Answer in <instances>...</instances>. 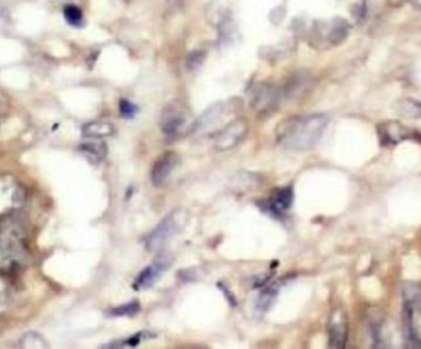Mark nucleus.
Instances as JSON below:
<instances>
[{
	"label": "nucleus",
	"instance_id": "4",
	"mask_svg": "<svg viewBox=\"0 0 421 349\" xmlns=\"http://www.w3.org/2000/svg\"><path fill=\"white\" fill-rule=\"evenodd\" d=\"M186 222H188V213L184 209H177L173 213H170L160 223L158 224L152 233L148 235L146 240V248L148 251L156 252L162 250L170 238H173L177 234L183 230Z\"/></svg>",
	"mask_w": 421,
	"mask_h": 349
},
{
	"label": "nucleus",
	"instance_id": "19",
	"mask_svg": "<svg viewBox=\"0 0 421 349\" xmlns=\"http://www.w3.org/2000/svg\"><path fill=\"white\" fill-rule=\"evenodd\" d=\"M64 14V19L71 26H79L83 25V20H84V16H83V11L81 10V8H78L76 6H67L63 10Z\"/></svg>",
	"mask_w": 421,
	"mask_h": 349
},
{
	"label": "nucleus",
	"instance_id": "16",
	"mask_svg": "<svg viewBox=\"0 0 421 349\" xmlns=\"http://www.w3.org/2000/svg\"><path fill=\"white\" fill-rule=\"evenodd\" d=\"M310 86V78L303 74H296L289 79V83L284 87V94L287 97H298L307 90Z\"/></svg>",
	"mask_w": 421,
	"mask_h": 349
},
{
	"label": "nucleus",
	"instance_id": "23",
	"mask_svg": "<svg viewBox=\"0 0 421 349\" xmlns=\"http://www.w3.org/2000/svg\"><path fill=\"white\" fill-rule=\"evenodd\" d=\"M203 59H205V55L202 52H193V53L188 55L186 66H188V69L193 71V69H196L202 64Z\"/></svg>",
	"mask_w": 421,
	"mask_h": 349
},
{
	"label": "nucleus",
	"instance_id": "18",
	"mask_svg": "<svg viewBox=\"0 0 421 349\" xmlns=\"http://www.w3.org/2000/svg\"><path fill=\"white\" fill-rule=\"evenodd\" d=\"M21 347L22 348H47L48 343L43 339V337L39 334H25L22 339H21Z\"/></svg>",
	"mask_w": 421,
	"mask_h": 349
},
{
	"label": "nucleus",
	"instance_id": "12",
	"mask_svg": "<svg viewBox=\"0 0 421 349\" xmlns=\"http://www.w3.org/2000/svg\"><path fill=\"white\" fill-rule=\"evenodd\" d=\"M324 25L325 27H319V36H324L325 40L328 41L331 46L340 45L343 41H345L350 31L349 22L340 17L325 22Z\"/></svg>",
	"mask_w": 421,
	"mask_h": 349
},
{
	"label": "nucleus",
	"instance_id": "9",
	"mask_svg": "<svg viewBox=\"0 0 421 349\" xmlns=\"http://www.w3.org/2000/svg\"><path fill=\"white\" fill-rule=\"evenodd\" d=\"M378 134H380L382 145L385 147L396 145L398 143L415 138L414 129H410L396 121L382 123L381 126L378 127Z\"/></svg>",
	"mask_w": 421,
	"mask_h": 349
},
{
	"label": "nucleus",
	"instance_id": "8",
	"mask_svg": "<svg viewBox=\"0 0 421 349\" xmlns=\"http://www.w3.org/2000/svg\"><path fill=\"white\" fill-rule=\"evenodd\" d=\"M180 164V157L175 152H163L160 157H158L151 172V178L154 186H163L167 183V178L173 175L174 171Z\"/></svg>",
	"mask_w": 421,
	"mask_h": 349
},
{
	"label": "nucleus",
	"instance_id": "5",
	"mask_svg": "<svg viewBox=\"0 0 421 349\" xmlns=\"http://www.w3.org/2000/svg\"><path fill=\"white\" fill-rule=\"evenodd\" d=\"M239 105L234 101L219 102L214 106L209 107L203 113L200 120L196 122L198 132L202 134H214L219 133L221 129L228 124L229 118L238 111Z\"/></svg>",
	"mask_w": 421,
	"mask_h": 349
},
{
	"label": "nucleus",
	"instance_id": "3",
	"mask_svg": "<svg viewBox=\"0 0 421 349\" xmlns=\"http://www.w3.org/2000/svg\"><path fill=\"white\" fill-rule=\"evenodd\" d=\"M196 122L186 105L183 102L174 101L169 104L162 112L160 128L169 138H180L196 129Z\"/></svg>",
	"mask_w": 421,
	"mask_h": 349
},
{
	"label": "nucleus",
	"instance_id": "27",
	"mask_svg": "<svg viewBox=\"0 0 421 349\" xmlns=\"http://www.w3.org/2000/svg\"><path fill=\"white\" fill-rule=\"evenodd\" d=\"M411 3H413L416 8H420L421 9V0H411Z\"/></svg>",
	"mask_w": 421,
	"mask_h": 349
},
{
	"label": "nucleus",
	"instance_id": "24",
	"mask_svg": "<svg viewBox=\"0 0 421 349\" xmlns=\"http://www.w3.org/2000/svg\"><path fill=\"white\" fill-rule=\"evenodd\" d=\"M284 16H286V10H284V6H277V8H275L274 10L270 13V21L274 25H279V24H281L284 20Z\"/></svg>",
	"mask_w": 421,
	"mask_h": 349
},
{
	"label": "nucleus",
	"instance_id": "13",
	"mask_svg": "<svg viewBox=\"0 0 421 349\" xmlns=\"http://www.w3.org/2000/svg\"><path fill=\"white\" fill-rule=\"evenodd\" d=\"M294 202V191L291 187L276 188V191L271 194L269 201L270 211L276 214L289 211Z\"/></svg>",
	"mask_w": 421,
	"mask_h": 349
},
{
	"label": "nucleus",
	"instance_id": "2",
	"mask_svg": "<svg viewBox=\"0 0 421 349\" xmlns=\"http://www.w3.org/2000/svg\"><path fill=\"white\" fill-rule=\"evenodd\" d=\"M326 124L328 118L324 115L291 117L276 128V139L287 149L308 150L319 142Z\"/></svg>",
	"mask_w": 421,
	"mask_h": 349
},
{
	"label": "nucleus",
	"instance_id": "6",
	"mask_svg": "<svg viewBox=\"0 0 421 349\" xmlns=\"http://www.w3.org/2000/svg\"><path fill=\"white\" fill-rule=\"evenodd\" d=\"M249 124L244 118H235L217 133L214 148L219 152H227L237 147L248 134Z\"/></svg>",
	"mask_w": 421,
	"mask_h": 349
},
{
	"label": "nucleus",
	"instance_id": "14",
	"mask_svg": "<svg viewBox=\"0 0 421 349\" xmlns=\"http://www.w3.org/2000/svg\"><path fill=\"white\" fill-rule=\"evenodd\" d=\"M79 152L87 157L89 162L92 164H99L102 162L107 155V147L105 142H102L100 139L92 138V141L83 143L79 147Z\"/></svg>",
	"mask_w": 421,
	"mask_h": 349
},
{
	"label": "nucleus",
	"instance_id": "7",
	"mask_svg": "<svg viewBox=\"0 0 421 349\" xmlns=\"http://www.w3.org/2000/svg\"><path fill=\"white\" fill-rule=\"evenodd\" d=\"M279 101V92L269 83H259L253 86L249 95V105L260 115L272 111Z\"/></svg>",
	"mask_w": 421,
	"mask_h": 349
},
{
	"label": "nucleus",
	"instance_id": "11",
	"mask_svg": "<svg viewBox=\"0 0 421 349\" xmlns=\"http://www.w3.org/2000/svg\"><path fill=\"white\" fill-rule=\"evenodd\" d=\"M347 336V325L341 310H335L329 325L330 348H344Z\"/></svg>",
	"mask_w": 421,
	"mask_h": 349
},
{
	"label": "nucleus",
	"instance_id": "17",
	"mask_svg": "<svg viewBox=\"0 0 421 349\" xmlns=\"http://www.w3.org/2000/svg\"><path fill=\"white\" fill-rule=\"evenodd\" d=\"M279 284L274 283L266 287V288L260 293L258 301H256V310L259 313H266L268 310L272 306L275 299L277 297L279 292Z\"/></svg>",
	"mask_w": 421,
	"mask_h": 349
},
{
	"label": "nucleus",
	"instance_id": "21",
	"mask_svg": "<svg viewBox=\"0 0 421 349\" xmlns=\"http://www.w3.org/2000/svg\"><path fill=\"white\" fill-rule=\"evenodd\" d=\"M401 112L409 117H420L421 118V102L414 100H406L401 104Z\"/></svg>",
	"mask_w": 421,
	"mask_h": 349
},
{
	"label": "nucleus",
	"instance_id": "26",
	"mask_svg": "<svg viewBox=\"0 0 421 349\" xmlns=\"http://www.w3.org/2000/svg\"><path fill=\"white\" fill-rule=\"evenodd\" d=\"M404 3H406V0H388V4L391 6H394V8H398L401 4H404Z\"/></svg>",
	"mask_w": 421,
	"mask_h": 349
},
{
	"label": "nucleus",
	"instance_id": "22",
	"mask_svg": "<svg viewBox=\"0 0 421 349\" xmlns=\"http://www.w3.org/2000/svg\"><path fill=\"white\" fill-rule=\"evenodd\" d=\"M138 107L132 104L131 101H128L126 99H122L120 101V113L122 117L125 118H133V117L137 115Z\"/></svg>",
	"mask_w": 421,
	"mask_h": 349
},
{
	"label": "nucleus",
	"instance_id": "10",
	"mask_svg": "<svg viewBox=\"0 0 421 349\" xmlns=\"http://www.w3.org/2000/svg\"><path fill=\"white\" fill-rule=\"evenodd\" d=\"M170 262H172V257L163 255L162 257L159 258L156 264H151V266H148V267L143 269L137 279H136V282L133 283V288L136 290L151 288L153 284L157 282L158 277L160 276V273H163L167 269Z\"/></svg>",
	"mask_w": 421,
	"mask_h": 349
},
{
	"label": "nucleus",
	"instance_id": "20",
	"mask_svg": "<svg viewBox=\"0 0 421 349\" xmlns=\"http://www.w3.org/2000/svg\"><path fill=\"white\" fill-rule=\"evenodd\" d=\"M141 310V305L137 301H132V303L125 304L121 306H117L113 309L110 310V315L111 316H117V318H121V316H133V315L137 314Z\"/></svg>",
	"mask_w": 421,
	"mask_h": 349
},
{
	"label": "nucleus",
	"instance_id": "25",
	"mask_svg": "<svg viewBox=\"0 0 421 349\" xmlns=\"http://www.w3.org/2000/svg\"><path fill=\"white\" fill-rule=\"evenodd\" d=\"M8 285L3 283V280H0V304L4 303L6 299L9 297V290H8Z\"/></svg>",
	"mask_w": 421,
	"mask_h": 349
},
{
	"label": "nucleus",
	"instance_id": "15",
	"mask_svg": "<svg viewBox=\"0 0 421 349\" xmlns=\"http://www.w3.org/2000/svg\"><path fill=\"white\" fill-rule=\"evenodd\" d=\"M113 133H115V127L109 122H90L81 128L83 137L88 138V139H92V138L102 139L104 137H110Z\"/></svg>",
	"mask_w": 421,
	"mask_h": 349
},
{
	"label": "nucleus",
	"instance_id": "1",
	"mask_svg": "<svg viewBox=\"0 0 421 349\" xmlns=\"http://www.w3.org/2000/svg\"><path fill=\"white\" fill-rule=\"evenodd\" d=\"M30 261L25 228L14 215L0 218V274L19 273Z\"/></svg>",
	"mask_w": 421,
	"mask_h": 349
}]
</instances>
